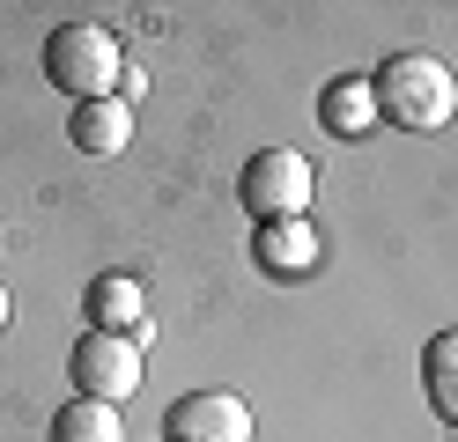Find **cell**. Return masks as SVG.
Segmentation results:
<instances>
[{
  "label": "cell",
  "instance_id": "cell-11",
  "mask_svg": "<svg viewBox=\"0 0 458 442\" xmlns=\"http://www.w3.org/2000/svg\"><path fill=\"white\" fill-rule=\"evenodd\" d=\"M52 442H126L119 405H97V398L60 405V413H52Z\"/></svg>",
  "mask_w": 458,
  "mask_h": 442
},
{
  "label": "cell",
  "instance_id": "cell-9",
  "mask_svg": "<svg viewBox=\"0 0 458 442\" xmlns=\"http://www.w3.org/2000/svg\"><path fill=\"white\" fill-rule=\"evenodd\" d=\"M89 324L97 332H140V280L133 273L89 280Z\"/></svg>",
  "mask_w": 458,
  "mask_h": 442
},
{
  "label": "cell",
  "instance_id": "cell-1",
  "mask_svg": "<svg viewBox=\"0 0 458 442\" xmlns=\"http://www.w3.org/2000/svg\"><path fill=\"white\" fill-rule=\"evenodd\" d=\"M377 118H392V126L407 133H444L458 118V74L444 67L437 52H399L377 67Z\"/></svg>",
  "mask_w": 458,
  "mask_h": 442
},
{
  "label": "cell",
  "instance_id": "cell-4",
  "mask_svg": "<svg viewBox=\"0 0 458 442\" xmlns=\"http://www.w3.org/2000/svg\"><path fill=\"white\" fill-rule=\"evenodd\" d=\"M67 376H74V391L81 398H97V405H119V398H133L140 391V339L133 332H81L74 346H67Z\"/></svg>",
  "mask_w": 458,
  "mask_h": 442
},
{
  "label": "cell",
  "instance_id": "cell-10",
  "mask_svg": "<svg viewBox=\"0 0 458 442\" xmlns=\"http://www.w3.org/2000/svg\"><path fill=\"white\" fill-rule=\"evenodd\" d=\"M318 118H326V133L355 140V133L377 126V88H369V81H333L326 96H318Z\"/></svg>",
  "mask_w": 458,
  "mask_h": 442
},
{
  "label": "cell",
  "instance_id": "cell-7",
  "mask_svg": "<svg viewBox=\"0 0 458 442\" xmlns=\"http://www.w3.org/2000/svg\"><path fill=\"white\" fill-rule=\"evenodd\" d=\"M67 133H74V147H81V155H119V147L133 140V104H119V96L74 104V118H67Z\"/></svg>",
  "mask_w": 458,
  "mask_h": 442
},
{
  "label": "cell",
  "instance_id": "cell-2",
  "mask_svg": "<svg viewBox=\"0 0 458 442\" xmlns=\"http://www.w3.org/2000/svg\"><path fill=\"white\" fill-rule=\"evenodd\" d=\"M45 74H52V88H67L74 104H97V96H111V81L126 74V59H119V38H111V29L67 22V29L45 38Z\"/></svg>",
  "mask_w": 458,
  "mask_h": 442
},
{
  "label": "cell",
  "instance_id": "cell-12",
  "mask_svg": "<svg viewBox=\"0 0 458 442\" xmlns=\"http://www.w3.org/2000/svg\"><path fill=\"white\" fill-rule=\"evenodd\" d=\"M0 324H8V295H0Z\"/></svg>",
  "mask_w": 458,
  "mask_h": 442
},
{
  "label": "cell",
  "instance_id": "cell-3",
  "mask_svg": "<svg viewBox=\"0 0 458 442\" xmlns=\"http://www.w3.org/2000/svg\"><path fill=\"white\" fill-rule=\"evenodd\" d=\"M310 192H318V170H310L303 147H259V155L237 170V199L259 221H296L310 206Z\"/></svg>",
  "mask_w": 458,
  "mask_h": 442
},
{
  "label": "cell",
  "instance_id": "cell-8",
  "mask_svg": "<svg viewBox=\"0 0 458 442\" xmlns=\"http://www.w3.org/2000/svg\"><path fill=\"white\" fill-rule=\"evenodd\" d=\"M421 383H428V405H437V421L458 428V324L428 339V354H421Z\"/></svg>",
  "mask_w": 458,
  "mask_h": 442
},
{
  "label": "cell",
  "instance_id": "cell-6",
  "mask_svg": "<svg viewBox=\"0 0 458 442\" xmlns=\"http://www.w3.org/2000/svg\"><path fill=\"white\" fill-rule=\"evenodd\" d=\"M251 251H259V265L274 280H303V273H318V229H310L303 214L296 221H259V236H251Z\"/></svg>",
  "mask_w": 458,
  "mask_h": 442
},
{
  "label": "cell",
  "instance_id": "cell-5",
  "mask_svg": "<svg viewBox=\"0 0 458 442\" xmlns=\"http://www.w3.org/2000/svg\"><path fill=\"white\" fill-rule=\"evenodd\" d=\"M163 435L170 442H251V405L229 391H192L163 413Z\"/></svg>",
  "mask_w": 458,
  "mask_h": 442
}]
</instances>
